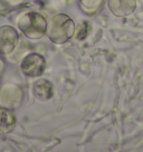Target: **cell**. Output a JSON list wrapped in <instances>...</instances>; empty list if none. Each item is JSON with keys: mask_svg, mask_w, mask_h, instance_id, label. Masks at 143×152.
I'll return each instance as SVG.
<instances>
[{"mask_svg": "<svg viewBox=\"0 0 143 152\" xmlns=\"http://www.w3.org/2000/svg\"><path fill=\"white\" fill-rule=\"evenodd\" d=\"M105 4V0H80V7L82 11L86 15L97 14Z\"/></svg>", "mask_w": 143, "mask_h": 152, "instance_id": "cell-9", "label": "cell"}, {"mask_svg": "<svg viewBox=\"0 0 143 152\" xmlns=\"http://www.w3.org/2000/svg\"><path fill=\"white\" fill-rule=\"evenodd\" d=\"M19 40L17 30L11 26L0 27V55H9L14 52Z\"/></svg>", "mask_w": 143, "mask_h": 152, "instance_id": "cell-5", "label": "cell"}, {"mask_svg": "<svg viewBox=\"0 0 143 152\" xmlns=\"http://www.w3.org/2000/svg\"><path fill=\"white\" fill-rule=\"evenodd\" d=\"M18 27L27 38L37 40L47 31V21L43 15L36 11H29L19 18Z\"/></svg>", "mask_w": 143, "mask_h": 152, "instance_id": "cell-2", "label": "cell"}, {"mask_svg": "<svg viewBox=\"0 0 143 152\" xmlns=\"http://www.w3.org/2000/svg\"><path fill=\"white\" fill-rule=\"evenodd\" d=\"M34 96L40 102H47L54 96V85L50 81L46 78H40L34 83L33 85Z\"/></svg>", "mask_w": 143, "mask_h": 152, "instance_id": "cell-7", "label": "cell"}, {"mask_svg": "<svg viewBox=\"0 0 143 152\" xmlns=\"http://www.w3.org/2000/svg\"><path fill=\"white\" fill-rule=\"evenodd\" d=\"M5 68H6V64H5V61L0 57V77L1 75L4 74V72H5Z\"/></svg>", "mask_w": 143, "mask_h": 152, "instance_id": "cell-11", "label": "cell"}, {"mask_svg": "<svg viewBox=\"0 0 143 152\" xmlns=\"http://www.w3.org/2000/svg\"><path fill=\"white\" fill-rule=\"evenodd\" d=\"M16 126V116L11 110H0V134L11 132Z\"/></svg>", "mask_w": 143, "mask_h": 152, "instance_id": "cell-8", "label": "cell"}, {"mask_svg": "<svg viewBox=\"0 0 143 152\" xmlns=\"http://www.w3.org/2000/svg\"><path fill=\"white\" fill-rule=\"evenodd\" d=\"M46 68V61L42 55L37 53H31L25 56L20 64V69L23 74L28 77H38L43 75Z\"/></svg>", "mask_w": 143, "mask_h": 152, "instance_id": "cell-4", "label": "cell"}, {"mask_svg": "<svg viewBox=\"0 0 143 152\" xmlns=\"http://www.w3.org/2000/svg\"><path fill=\"white\" fill-rule=\"evenodd\" d=\"M75 24L66 14L55 15L47 23V36L55 44L67 43L74 35Z\"/></svg>", "mask_w": 143, "mask_h": 152, "instance_id": "cell-1", "label": "cell"}, {"mask_svg": "<svg viewBox=\"0 0 143 152\" xmlns=\"http://www.w3.org/2000/svg\"><path fill=\"white\" fill-rule=\"evenodd\" d=\"M24 100V91L17 84L8 83L0 88V107L7 110H17Z\"/></svg>", "mask_w": 143, "mask_h": 152, "instance_id": "cell-3", "label": "cell"}, {"mask_svg": "<svg viewBox=\"0 0 143 152\" xmlns=\"http://www.w3.org/2000/svg\"><path fill=\"white\" fill-rule=\"evenodd\" d=\"M111 12L116 17H126L134 12L136 0H107Z\"/></svg>", "mask_w": 143, "mask_h": 152, "instance_id": "cell-6", "label": "cell"}, {"mask_svg": "<svg viewBox=\"0 0 143 152\" xmlns=\"http://www.w3.org/2000/svg\"><path fill=\"white\" fill-rule=\"evenodd\" d=\"M90 29H91V26L87 21H83L82 25L80 26V30H78V34H77V39L80 40H83L87 37V35L90 33Z\"/></svg>", "mask_w": 143, "mask_h": 152, "instance_id": "cell-10", "label": "cell"}]
</instances>
